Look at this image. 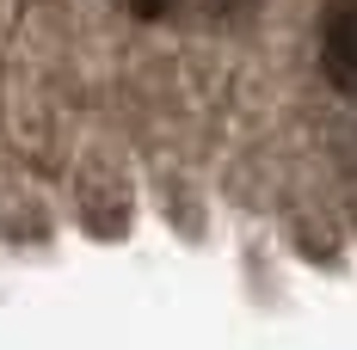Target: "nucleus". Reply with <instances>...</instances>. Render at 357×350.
<instances>
[{
	"label": "nucleus",
	"instance_id": "nucleus-1",
	"mask_svg": "<svg viewBox=\"0 0 357 350\" xmlns=\"http://www.w3.org/2000/svg\"><path fill=\"white\" fill-rule=\"evenodd\" d=\"M321 74L333 93H357V0L321 6Z\"/></svg>",
	"mask_w": 357,
	"mask_h": 350
},
{
	"label": "nucleus",
	"instance_id": "nucleus-2",
	"mask_svg": "<svg viewBox=\"0 0 357 350\" xmlns=\"http://www.w3.org/2000/svg\"><path fill=\"white\" fill-rule=\"evenodd\" d=\"M178 0H123V13H136V19H167Z\"/></svg>",
	"mask_w": 357,
	"mask_h": 350
}]
</instances>
